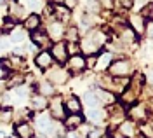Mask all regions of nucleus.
<instances>
[{"mask_svg": "<svg viewBox=\"0 0 153 138\" xmlns=\"http://www.w3.org/2000/svg\"><path fill=\"white\" fill-rule=\"evenodd\" d=\"M105 42H106V35L103 30H91L84 37V40L78 42V44H80V51L91 56V54L99 52V49L105 46Z\"/></svg>", "mask_w": 153, "mask_h": 138, "instance_id": "obj_1", "label": "nucleus"}, {"mask_svg": "<svg viewBox=\"0 0 153 138\" xmlns=\"http://www.w3.org/2000/svg\"><path fill=\"white\" fill-rule=\"evenodd\" d=\"M108 72L111 77H129L132 74V63L129 59H115L110 63Z\"/></svg>", "mask_w": 153, "mask_h": 138, "instance_id": "obj_2", "label": "nucleus"}, {"mask_svg": "<svg viewBox=\"0 0 153 138\" xmlns=\"http://www.w3.org/2000/svg\"><path fill=\"white\" fill-rule=\"evenodd\" d=\"M51 56H52V59H56L59 65H63V63H66L68 58H70V54H68L66 51V44L65 42H61V40H57V42H54L52 46H51Z\"/></svg>", "mask_w": 153, "mask_h": 138, "instance_id": "obj_3", "label": "nucleus"}, {"mask_svg": "<svg viewBox=\"0 0 153 138\" xmlns=\"http://www.w3.org/2000/svg\"><path fill=\"white\" fill-rule=\"evenodd\" d=\"M49 110H51V117L56 119V121H61L66 116V110H65V103H63V98L61 96H54V98L49 101Z\"/></svg>", "mask_w": 153, "mask_h": 138, "instance_id": "obj_4", "label": "nucleus"}, {"mask_svg": "<svg viewBox=\"0 0 153 138\" xmlns=\"http://www.w3.org/2000/svg\"><path fill=\"white\" fill-rule=\"evenodd\" d=\"M68 79H70V72L66 68H61V67H56L54 70H51L47 74V80L52 82V84H57V86L66 84Z\"/></svg>", "mask_w": 153, "mask_h": 138, "instance_id": "obj_5", "label": "nucleus"}, {"mask_svg": "<svg viewBox=\"0 0 153 138\" xmlns=\"http://www.w3.org/2000/svg\"><path fill=\"white\" fill-rule=\"evenodd\" d=\"M30 39H31V42H33V46H37V47H40V49H47L49 44H51V39H49L47 32H44L42 28L30 32Z\"/></svg>", "mask_w": 153, "mask_h": 138, "instance_id": "obj_6", "label": "nucleus"}, {"mask_svg": "<svg viewBox=\"0 0 153 138\" xmlns=\"http://www.w3.org/2000/svg\"><path fill=\"white\" fill-rule=\"evenodd\" d=\"M65 25L61 23V21H57V20H54V21H51L47 25V35H49V39L51 40H54V42H57V40H61L63 37H65Z\"/></svg>", "mask_w": 153, "mask_h": 138, "instance_id": "obj_7", "label": "nucleus"}, {"mask_svg": "<svg viewBox=\"0 0 153 138\" xmlns=\"http://www.w3.org/2000/svg\"><path fill=\"white\" fill-rule=\"evenodd\" d=\"M52 117H51V114L47 112H40L35 116V126H37L38 131H42V133H51V128H52Z\"/></svg>", "mask_w": 153, "mask_h": 138, "instance_id": "obj_8", "label": "nucleus"}, {"mask_svg": "<svg viewBox=\"0 0 153 138\" xmlns=\"http://www.w3.org/2000/svg\"><path fill=\"white\" fill-rule=\"evenodd\" d=\"M68 70H71V74H80L87 70V65H85V58L82 54H73L68 58Z\"/></svg>", "mask_w": 153, "mask_h": 138, "instance_id": "obj_9", "label": "nucleus"}, {"mask_svg": "<svg viewBox=\"0 0 153 138\" xmlns=\"http://www.w3.org/2000/svg\"><path fill=\"white\" fill-rule=\"evenodd\" d=\"M52 63H54V59H52V56H51V52H49L47 49H42L35 54V65H37L40 70L51 68Z\"/></svg>", "mask_w": 153, "mask_h": 138, "instance_id": "obj_10", "label": "nucleus"}, {"mask_svg": "<svg viewBox=\"0 0 153 138\" xmlns=\"http://www.w3.org/2000/svg\"><path fill=\"white\" fill-rule=\"evenodd\" d=\"M26 16H28V12H26L25 5H21L18 2H10L9 4V18L10 20H14L18 23V21H25Z\"/></svg>", "mask_w": 153, "mask_h": 138, "instance_id": "obj_11", "label": "nucleus"}, {"mask_svg": "<svg viewBox=\"0 0 153 138\" xmlns=\"http://www.w3.org/2000/svg\"><path fill=\"white\" fill-rule=\"evenodd\" d=\"M144 25H146L144 16H141V14H131L129 16V28L132 30L136 35H143L144 33Z\"/></svg>", "mask_w": 153, "mask_h": 138, "instance_id": "obj_12", "label": "nucleus"}, {"mask_svg": "<svg viewBox=\"0 0 153 138\" xmlns=\"http://www.w3.org/2000/svg\"><path fill=\"white\" fill-rule=\"evenodd\" d=\"M66 114H82V101L75 94H70L66 100H63Z\"/></svg>", "mask_w": 153, "mask_h": 138, "instance_id": "obj_13", "label": "nucleus"}, {"mask_svg": "<svg viewBox=\"0 0 153 138\" xmlns=\"http://www.w3.org/2000/svg\"><path fill=\"white\" fill-rule=\"evenodd\" d=\"M129 117L134 122H144L148 119V109L144 105H134L131 112H129Z\"/></svg>", "mask_w": 153, "mask_h": 138, "instance_id": "obj_14", "label": "nucleus"}, {"mask_svg": "<svg viewBox=\"0 0 153 138\" xmlns=\"http://www.w3.org/2000/svg\"><path fill=\"white\" fill-rule=\"evenodd\" d=\"M49 101L45 96H42V94H38V93H35L31 98H30V109L35 110V112H44V110L47 109Z\"/></svg>", "mask_w": 153, "mask_h": 138, "instance_id": "obj_15", "label": "nucleus"}, {"mask_svg": "<svg viewBox=\"0 0 153 138\" xmlns=\"http://www.w3.org/2000/svg\"><path fill=\"white\" fill-rule=\"evenodd\" d=\"M23 25H25V30H26V32L38 30L40 25H42V18H40V14H37V12H31V14H28V16L25 18Z\"/></svg>", "mask_w": 153, "mask_h": 138, "instance_id": "obj_16", "label": "nucleus"}, {"mask_svg": "<svg viewBox=\"0 0 153 138\" xmlns=\"http://www.w3.org/2000/svg\"><path fill=\"white\" fill-rule=\"evenodd\" d=\"M63 121H65V128L66 129H78L84 124L82 114H68V116H65Z\"/></svg>", "mask_w": 153, "mask_h": 138, "instance_id": "obj_17", "label": "nucleus"}, {"mask_svg": "<svg viewBox=\"0 0 153 138\" xmlns=\"http://www.w3.org/2000/svg\"><path fill=\"white\" fill-rule=\"evenodd\" d=\"M97 100H99V105H115V93L108 91V89H103L99 88L97 91H94Z\"/></svg>", "mask_w": 153, "mask_h": 138, "instance_id": "obj_18", "label": "nucleus"}, {"mask_svg": "<svg viewBox=\"0 0 153 138\" xmlns=\"http://www.w3.org/2000/svg\"><path fill=\"white\" fill-rule=\"evenodd\" d=\"M16 136L18 138H31L33 136V126L30 124V121H25V122H18L16 124Z\"/></svg>", "mask_w": 153, "mask_h": 138, "instance_id": "obj_19", "label": "nucleus"}, {"mask_svg": "<svg viewBox=\"0 0 153 138\" xmlns=\"http://www.w3.org/2000/svg\"><path fill=\"white\" fill-rule=\"evenodd\" d=\"M37 93L38 94H42V96H54L56 94V88H54V84L52 82H49V80H40L37 86Z\"/></svg>", "mask_w": 153, "mask_h": 138, "instance_id": "obj_20", "label": "nucleus"}, {"mask_svg": "<svg viewBox=\"0 0 153 138\" xmlns=\"http://www.w3.org/2000/svg\"><path fill=\"white\" fill-rule=\"evenodd\" d=\"M117 129L124 135V138H131V136H134V133H136V122L134 121H122L118 126H117Z\"/></svg>", "mask_w": 153, "mask_h": 138, "instance_id": "obj_21", "label": "nucleus"}, {"mask_svg": "<svg viewBox=\"0 0 153 138\" xmlns=\"http://www.w3.org/2000/svg\"><path fill=\"white\" fill-rule=\"evenodd\" d=\"M52 14L61 23H65V21H68L71 18V10L68 9V7H65V5H52Z\"/></svg>", "mask_w": 153, "mask_h": 138, "instance_id": "obj_22", "label": "nucleus"}, {"mask_svg": "<svg viewBox=\"0 0 153 138\" xmlns=\"http://www.w3.org/2000/svg\"><path fill=\"white\" fill-rule=\"evenodd\" d=\"M113 61V56L110 54V52H103V54H99V56H96V70H99V72H103L110 67V63Z\"/></svg>", "mask_w": 153, "mask_h": 138, "instance_id": "obj_23", "label": "nucleus"}, {"mask_svg": "<svg viewBox=\"0 0 153 138\" xmlns=\"http://www.w3.org/2000/svg\"><path fill=\"white\" fill-rule=\"evenodd\" d=\"M9 88H19V86H23L25 84V80H26V77H25V74L23 72H18V74H9Z\"/></svg>", "mask_w": 153, "mask_h": 138, "instance_id": "obj_24", "label": "nucleus"}, {"mask_svg": "<svg viewBox=\"0 0 153 138\" xmlns=\"http://www.w3.org/2000/svg\"><path fill=\"white\" fill-rule=\"evenodd\" d=\"M14 121V110L10 107H0V124H9Z\"/></svg>", "mask_w": 153, "mask_h": 138, "instance_id": "obj_25", "label": "nucleus"}, {"mask_svg": "<svg viewBox=\"0 0 153 138\" xmlns=\"http://www.w3.org/2000/svg\"><path fill=\"white\" fill-rule=\"evenodd\" d=\"M120 37L124 40V44H132V42H136V33L129 26H124V28L120 30Z\"/></svg>", "mask_w": 153, "mask_h": 138, "instance_id": "obj_26", "label": "nucleus"}, {"mask_svg": "<svg viewBox=\"0 0 153 138\" xmlns=\"http://www.w3.org/2000/svg\"><path fill=\"white\" fill-rule=\"evenodd\" d=\"M87 117H89V121H92V122H101V121H105L106 114L103 112V110L91 109L89 112H87Z\"/></svg>", "mask_w": 153, "mask_h": 138, "instance_id": "obj_27", "label": "nucleus"}, {"mask_svg": "<svg viewBox=\"0 0 153 138\" xmlns=\"http://www.w3.org/2000/svg\"><path fill=\"white\" fill-rule=\"evenodd\" d=\"M25 37H26V32L23 28H14L10 32V42H14V44H21Z\"/></svg>", "mask_w": 153, "mask_h": 138, "instance_id": "obj_28", "label": "nucleus"}, {"mask_svg": "<svg viewBox=\"0 0 153 138\" xmlns=\"http://www.w3.org/2000/svg\"><path fill=\"white\" fill-rule=\"evenodd\" d=\"M84 101H85L87 107H91V109H96L99 105V100L96 96V93H92V91H87L85 94H84Z\"/></svg>", "mask_w": 153, "mask_h": 138, "instance_id": "obj_29", "label": "nucleus"}, {"mask_svg": "<svg viewBox=\"0 0 153 138\" xmlns=\"http://www.w3.org/2000/svg\"><path fill=\"white\" fill-rule=\"evenodd\" d=\"M65 37L68 39V42H78L80 39V32L76 26H70V28L65 30Z\"/></svg>", "mask_w": 153, "mask_h": 138, "instance_id": "obj_30", "label": "nucleus"}, {"mask_svg": "<svg viewBox=\"0 0 153 138\" xmlns=\"http://www.w3.org/2000/svg\"><path fill=\"white\" fill-rule=\"evenodd\" d=\"M99 10H101V5H99L97 0H87V4H85L87 14H99Z\"/></svg>", "mask_w": 153, "mask_h": 138, "instance_id": "obj_31", "label": "nucleus"}, {"mask_svg": "<svg viewBox=\"0 0 153 138\" xmlns=\"http://www.w3.org/2000/svg\"><path fill=\"white\" fill-rule=\"evenodd\" d=\"M134 5V0H113V7H117V9H131Z\"/></svg>", "mask_w": 153, "mask_h": 138, "instance_id": "obj_32", "label": "nucleus"}, {"mask_svg": "<svg viewBox=\"0 0 153 138\" xmlns=\"http://www.w3.org/2000/svg\"><path fill=\"white\" fill-rule=\"evenodd\" d=\"M139 131H141V135L146 138H153V124H148V122H144L139 126Z\"/></svg>", "mask_w": 153, "mask_h": 138, "instance_id": "obj_33", "label": "nucleus"}, {"mask_svg": "<svg viewBox=\"0 0 153 138\" xmlns=\"http://www.w3.org/2000/svg\"><path fill=\"white\" fill-rule=\"evenodd\" d=\"M66 51L70 56H73V54H80V44L78 42H68L66 44Z\"/></svg>", "mask_w": 153, "mask_h": 138, "instance_id": "obj_34", "label": "nucleus"}, {"mask_svg": "<svg viewBox=\"0 0 153 138\" xmlns=\"http://www.w3.org/2000/svg\"><path fill=\"white\" fill-rule=\"evenodd\" d=\"M25 4H26V7H30V10H38L40 7H44V2L42 0H25Z\"/></svg>", "mask_w": 153, "mask_h": 138, "instance_id": "obj_35", "label": "nucleus"}, {"mask_svg": "<svg viewBox=\"0 0 153 138\" xmlns=\"http://www.w3.org/2000/svg\"><path fill=\"white\" fill-rule=\"evenodd\" d=\"M143 35H146L148 39H153V20L146 21V25H144V33Z\"/></svg>", "mask_w": 153, "mask_h": 138, "instance_id": "obj_36", "label": "nucleus"}, {"mask_svg": "<svg viewBox=\"0 0 153 138\" xmlns=\"http://www.w3.org/2000/svg\"><path fill=\"white\" fill-rule=\"evenodd\" d=\"M14 28H16V21H14V20L7 18V20L4 21V26H2V30H4V32H12Z\"/></svg>", "mask_w": 153, "mask_h": 138, "instance_id": "obj_37", "label": "nucleus"}, {"mask_svg": "<svg viewBox=\"0 0 153 138\" xmlns=\"http://www.w3.org/2000/svg\"><path fill=\"white\" fill-rule=\"evenodd\" d=\"M0 68L7 70V72H12V63H10V58H0Z\"/></svg>", "mask_w": 153, "mask_h": 138, "instance_id": "obj_38", "label": "nucleus"}, {"mask_svg": "<svg viewBox=\"0 0 153 138\" xmlns=\"http://www.w3.org/2000/svg\"><path fill=\"white\" fill-rule=\"evenodd\" d=\"M103 136V129L99 128H91L89 133H87V138H101Z\"/></svg>", "mask_w": 153, "mask_h": 138, "instance_id": "obj_39", "label": "nucleus"}, {"mask_svg": "<svg viewBox=\"0 0 153 138\" xmlns=\"http://www.w3.org/2000/svg\"><path fill=\"white\" fill-rule=\"evenodd\" d=\"M99 2V5L101 7H105V9H113V0H97Z\"/></svg>", "mask_w": 153, "mask_h": 138, "instance_id": "obj_40", "label": "nucleus"}, {"mask_svg": "<svg viewBox=\"0 0 153 138\" xmlns=\"http://www.w3.org/2000/svg\"><path fill=\"white\" fill-rule=\"evenodd\" d=\"M63 5L71 10V9H75L76 5H78V0H65V2H63Z\"/></svg>", "mask_w": 153, "mask_h": 138, "instance_id": "obj_41", "label": "nucleus"}, {"mask_svg": "<svg viewBox=\"0 0 153 138\" xmlns=\"http://www.w3.org/2000/svg\"><path fill=\"white\" fill-rule=\"evenodd\" d=\"M7 47H9V39L4 37V35H0V51L7 49Z\"/></svg>", "mask_w": 153, "mask_h": 138, "instance_id": "obj_42", "label": "nucleus"}, {"mask_svg": "<svg viewBox=\"0 0 153 138\" xmlns=\"http://www.w3.org/2000/svg\"><path fill=\"white\" fill-rule=\"evenodd\" d=\"M66 138H80V133L76 129H68L66 131Z\"/></svg>", "mask_w": 153, "mask_h": 138, "instance_id": "obj_43", "label": "nucleus"}, {"mask_svg": "<svg viewBox=\"0 0 153 138\" xmlns=\"http://www.w3.org/2000/svg\"><path fill=\"white\" fill-rule=\"evenodd\" d=\"M146 84L153 88V70H148L146 72Z\"/></svg>", "mask_w": 153, "mask_h": 138, "instance_id": "obj_44", "label": "nucleus"}, {"mask_svg": "<svg viewBox=\"0 0 153 138\" xmlns=\"http://www.w3.org/2000/svg\"><path fill=\"white\" fill-rule=\"evenodd\" d=\"M9 74H10V72H7V70H4V68H0V80H5L7 77H9Z\"/></svg>", "mask_w": 153, "mask_h": 138, "instance_id": "obj_45", "label": "nucleus"}, {"mask_svg": "<svg viewBox=\"0 0 153 138\" xmlns=\"http://www.w3.org/2000/svg\"><path fill=\"white\" fill-rule=\"evenodd\" d=\"M49 2H51L52 5H63V2H65V0H49Z\"/></svg>", "mask_w": 153, "mask_h": 138, "instance_id": "obj_46", "label": "nucleus"}, {"mask_svg": "<svg viewBox=\"0 0 153 138\" xmlns=\"http://www.w3.org/2000/svg\"><path fill=\"white\" fill-rule=\"evenodd\" d=\"M31 138H47V136H44V135H33Z\"/></svg>", "mask_w": 153, "mask_h": 138, "instance_id": "obj_47", "label": "nucleus"}, {"mask_svg": "<svg viewBox=\"0 0 153 138\" xmlns=\"http://www.w3.org/2000/svg\"><path fill=\"white\" fill-rule=\"evenodd\" d=\"M101 138H111V136H110V135H103Z\"/></svg>", "mask_w": 153, "mask_h": 138, "instance_id": "obj_48", "label": "nucleus"}, {"mask_svg": "<svg viewBox=\"0 0 153 138\" xmlns=\"http://www.w3.org/2000/svg\"><path fill=\"white\" fill-rule=\"evenodd\" d=\"M0 138H5L4 136V131H0Z\"/></svg>", "mask_w": 153, "mask_h": 138, "instance_id": "obj_49", "label": "nucleus"}, {"mask_svg": "<svg viewBox=\"0 0 153 138\" xmlns=\"http://www.w3.org/2000/svg\"><path fill=\"white\" fill-rule=\"evenodd\" d=\"M150 16H152V20H153V9H152V12H150Z\"/></svg>", "mask_w": 153, "mask_h": 138, "instance_id": "obj_50", "label": "nucleus"}, {"mask_svg": "<svg viewBox=\"0 0 153 138\" xmlns=\"http://www.w3.org/2000/svg\"><path fill=\"white\" fill-rule=\"evenodd\" d=\"M139 138H146V136H143V135H141V136H139Z\"/></svg>", "mask_w": 153, "mask_h": 138, "instance_id": "obj_51", "label": "nucleus"}, {"mask_svg": "<svg viewBox=\"0 0 153 138\" xmlns=\"http://www.w3.org/2000/svg\"><path fill=\"white\" fill-rule=\"evenodd\" d=\"M152 107H153V103H152Z\"/></svg>", "mask_w": 153, "mask_h": 138, "instance_id": "obj_52", "label": "nucleus"}]
</instances>
